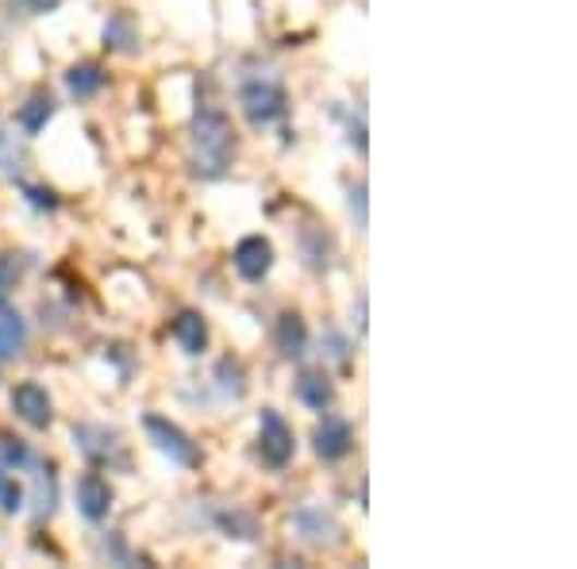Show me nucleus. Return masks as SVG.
I'll list each match as a JSON object with an SVG mask.
<instances>
[{
    "label": "nucleus",
    "mask_w": 577,
    "mask_h": 569,
    "mask_svg": "<svg viewBox=\"0 0 577 569\" xmlns=\"http://www.w3.org/2000/svg\"><path fill=\"white\" fill-rule=\"evenodd\" d=\"M236 155V128L220 108L201 105L193 116V173L196 178H224Z\"/></svg>",
    "instance_id": "f257e3e1"
},
{
    "label": "nucleus",
    "mask_w": 577,
    "mask_h": 569,
    "mask_svg": "<svg viewBox=\"0 0 577 569\" xmlns=\"http://www.w3.org/2000/svg\"><path fill=\"white\" fill-rule=\"evenodd\" d=\"M259 458L269 470H285L293 462V427L281 420V412L274 408H262L259 420Z\"/></svg>",
    "instance_id": "f03ea898"
},
{
    "label": "nucleus",
    "mask_w": 577,
    "mask_h": 569,
    "mask_svg": "<svg viewBox=\"0 0 577 569\" xmlns=\"http://www.w3.org/2000/svg\"><path fill=\"white\" fill-rule=\"evenodd\" d=\"M143 427H147L151 443H155L173 465H185V470H196V465H201V450H196V443L181 432L178 423H170L166 415H147Z\"/></svg>",
    "instance_id": "7ed1b4c3"
},
{
    "label": "nucleus",
    "mask_w": 577,
    "mask_h": 569,
    "mask_svg": "<svg viewBox=\"0 0 577 569\" xmlns=\"http://www.w3.org/2000/svg\"><path fill=\"white\" fill-rule=\"evenodd\" d=\"M239 100H243V112L254 128H269V123L281 120L285 108H289L285 105V89L277 82H269V77H254V82H247L243 93H239Z\"/></svg>",
    "instance_id": "20e7f679"
},
{
    "label": "nucleus",
    "mask_w": 577,
    "mask_h": 569,
    "mask_svg": "<svg viewBox=\"0 0 577 569\" xmlns=\"http://www.w3.org/2000/svg\"><path fill=\"white\" fill-rule=\"evenodd\" d=\"M74 447L82 450L93 465H128L120 435L108 432V427H97V423H82V427H74Z\"/></svg>",
    "instance_id": "39448f33"
},
{
    "label": "nucleus",
    "mask_w": 577,
    "mask_h": 569,
    "mask_svg": "<svg viewBox=\"0 0 577 569\" xmlns=\"http://www.w3.org/2000/svg\"><path fill=\"white\" fill-rule=\"evenodd\" d=\"M12 408H16L20 420H24L27 427H35V432H47L50 420H55V408H50L47 389L35 382H24L12 389Z\"/></svg>",
    "instance_id": "423d86ee"
},
{
    "label": "nucleus",
    "mask_w": 577,
    "mask_h": 569,
    "mask_svg": "<svg viewBox=\"0 0 577 569\" xmlns=\"http://www.w3.org/2000/svg\"><path fill=\"white\" fill-rule=\"evenodd\" d=\"M312 447L324 462H339L354 450V432H350V423L339 420V415H324V423L316 427L312 435Z\"/></svg>",
    "instance_id": "0eeeda50"
},
{
    "label": "nucleus",
    "mask_w": 577,
    "mask_h": 569,
    "mask_svg": "<svg viewBox=\"0 0 577 569\" xmlns=\"http://www.w3.org/2000/svg\"><path fill=\"white\" fill-rule=\"evenodd\" d=\"M231 262H236L239 277H247V281H262V277L274 269V246H269V239H262V235H247L243 243L236 246Z\"/></svg>",
    "instance_id": "6e6552de"
},
{
    "label": "nucleus",
    "mask_w": 577,
    "mask_h": 569,
    "mask_svg": "<svg viewBox=\"0 0 577 569\" xmlns=\"http://www.w3.org/2000/svg\"><path fill=\"white\" fill-rule=\"evenodd\" d=\"M77 512L89 523L108 520V512H112V488H108V481L100 473H85L77 481Z\"/></svg>",
    "instance_id": "1a4fd4ad"
},
{
    "label": "nucleus",
    "mask_w": 577,
    "mask_h": 569,
    "mask_svg": "<svg viewBox=\"0 0 577 569\" xmlns=\"http://www.w3.org/2000/svg\"><path fill=\"white\" fill-rule=\"evenodd\" d=\"M277 350H281V359H304V350H309V327H304V319L297 316V312H281L277 316Z\"/></svg>",
    "instance_id": "9d476101"
},
{
    "label": "nucleus",
    "mask_w": 577,
    "mask_h": 569,
    "mask_svg": "<svg viewBox=\"0 0 577 569\" xmlns=\"http://www.w3.org/2000/svg\"><path fill=\"white\" fill-rule=\"evenodd\" d=\"M173 339H178V347L185 350V354H204V347H208V324H204L201 312H178V319H173Z\"/></svg>",
    "instance_id": "9b49d317"
},
{
    "label": "nucleus",
    "mask_w": 577,
    "mask_h": 569,
    "mask_svg": "<svg viewBox=\"0 0 577 569\" xmlns=\"http://www.w3.org/2000/svg\"><path fill=\"white\" fill-rule=\"evenodd\" d=\"M297 397H301V404H309L312 412H327L335 400L332 377H327L324 370H304L301 382H297Z\"/></svg>",
    "instance_id": "f8f14e48"
},
{
    "label": "nucleus",
    "mask_w": 577,
    "mask_h": 569,
    "mask_svg": "<svg viewBox=\"0 0 577 569\" xmlns=\"http://www.w3.org/2000/svg\"><path fill=\"white\" fill-rule=\"evenodd\" d=\"M27 342V324L24 316H20L16 308H9V304L0 301V362L16 359L20 350H24Z\"/></svg>",
    "instance_id": "ddd939ff"
},
{
    "label": "nucleus",
    "mask_w": 577,
    "mask_h": 569,
    "mask_svg": "<svg viewBox=\"0 0 577 569\" xmlns=\"http://www.w3.org/2000/svg\"><path fill=\"white\" fill-rule=\"evenodd\" d=\"M297 531H301L304 538H309V543H339V523L332 520V516L324 512V508H304V512H297Z\"/></svg>",
    "instance_id": "4468645a"
},
{
    "label": "nucleus",
    "mask_w": 577,
    "mask_h": 569,
    "mask_svg": "<svg viewBox=\"0 0 577 569\" xmlns=\"http://www.w3.org/2000/svg\"><path fill=\"white\" fill-rule=\"evenodd\" d=\"M105 47L116 55H135L139 50V27L131 20V12H112L105 24Z\"/></svg>",
    "instance_id": "2eb2a0df"
},
{
    "label": "nucleus",
    "mask_w": 577,
    "mask_h": 569,
    "mask_svg": "<svg viewBox=\"0 0 577 569\" xmlns=\"http://www.w3.org/2000/svg\"><path fill=\"white\" fill-rule=\"evenodd\" d=\"M65 89L74 93V97H97L100 89H105V70H100L97 62H85V65H74L70 74H65Z\"/></svg>",
    "instance_id": "dca6fc26"
},
{
    "label": "nucleus",
    "mask_w": 577,
    "mask_h": 569,
    "mask_svg": "<svg viewBox=\"0 0 577 569\" xmlns=\"http://www.w3.org/2000/svg\"><path fill=\"white\" fill-rule=\"evenodd\" d=\"M216 523H220V531H224L228 538H243V543H254V538L262 535V523L254 520L251 512H243V508L220 512V516H216Z\"/></svg>",
    "instance_id": "f3484780"
},
{
    "label": "nucleus",
    "mask_w": 577,
    "mask_h": 569,
    "mask_svg": "<svg viewBox=\"0 0 577 569\" xmlns=\"http://www.w3.org/2000/svg\"><path fill=\"white\" fill-rule=\"evenodd\" d=\"M55 500H58V488H55V473L43 465L35 473V508H32V520L35 523H47L55 516Z\"/></svg>",
    "instance_id": "a211bd4d"
},
{
    "label": "nucleus",
    "mask_w": 577,
    "mask_h": 569,
    "mask_svg": "<svg viewBox=\"0 0 577 569\" xmlns=\"http://www.w3.org/2000/svg\"><path fill=\"white\" fill-rule=\"evenodd\" d=\"M50 116H55V100H50V93H35V97L20 108V128H24L27 135H39V131L47 128Z\"/></svg>",
    "instance_id": "6ab92c4d"
},
{
    "label": "nucleus",
    "mask_w": 577,
    "mask_h": 569,
    "mask_svg": "<svg viewBox=\"0 0 577 569\" xmlns=\"http://www.w3.org/2000/svg\"><path fill=\"white\" fill-rule=\"evenodd\" d=\"M301 254L312 269H327L332 266V239L320 228H304L301 231Z\"/></svg>",
    "instance_id": "aec40b11"
},
{
    "label": "nucleus",
    "mask_w": 577,
    "mask_h": 569,
    "mask_svg": "<svg viewBox=\"0 0 577 569\" xmlns=\"http://www.w3.org/2000/svg\"><path fill=\"white\" fill-rule=\"evenodd\" d=\"M216 382H220V392L224 397H243L247 392V377H243V366H239L236 359H220V366H216Z\"/></svg>",
    "instance_id": "412c9836"
},
{
    "label": "nucleus",
    "mask_w": 577,
    "mask_h": 569,
    "mask_svg": "<svg viewBox=\"0 0 577 569\" xmlns=\"http://www.w3.org/2000/svg\"><path fill=\"white\" fill-rule=\"evenodd\" d=\"M0 462L9 465V470H24V465L32 462V450L20 439H0Z\"/></svg>",
    "instance_id": "4be33fe9"
},
{
    "label": "nucleus",
    "mask_w": 577,
    "mask_h": 569,
    "mask_svg": "<svg viewBox=\"0 0 577 569\" xmlns=\"http://www.w3.org/2000/svg\"><path fill=\"white\" fill-rule=\"evenodd\" d=\"M0 508H4L9 516H16L20 508H24V488H20L16 481L4 477V485H0Z\"/></svg>",
    "instance_id": "5701e85b"
},
{
    "label": "nucleus",
    "mask_w": 577,
    "mask_h": 569,
    "mask_svg": "<svg viewBox=\"0 0 577 569\" xmlns=\"http://www.w3.org/2000/svg\"><path fill=\"white\" fill-rule=\"evenodd\" d=\"M350 211H354L358 231H366V185H354V189H350Z\"/></svg>",
    "instance_id": "b1692460"
},
{
    "label": "nucleus",
    "mask_w": 577,
    "mask_h": 569,
    "mask_svg": "<svg viewBox=\"0 0 577 569\" xmlns=\"http://www.w3.org/2000/svg\"><path fill=\"white\" fill-rule=\"evenodd\" d=\"M324 347H327V359L332 362H342V366H347V359H350V347H347V339H342L339 331H332L324 339Z\"/></svg>",
    "instance_id": "393cba45"
},
{
    "label": "nucleus",
    "mask_w": 577,
    "mask_h": 569,
    "mask_svg": "<svg viewBox=\"0 0 577 569\" xmlns=\"http://www.w3.org/2000/svg\"><path fill=\"white\" fill-rule=\"evenodd\" d=\"M12 284H16V262L9 254H0V301L12 293Z\"/></svg>",
    "instance_id": "a878e982"
},
{
    "label": "nucleus",
    "mask_w": 577,
    "mask_h": 569,
    "mask_svg": "<svg viewBox=\"0 0 577 569\" xmlns=\"http://www.w3.org/2000/svg\"><path fill=\"white\" fill-rule=\"evenodd\" d=\"M27 201L35 204V208H55V193H47V189H27Z\"/></svg>",
    "instance_id": "bb28decb"
},
{
    "label": "nucleus",
    "mask_w": 577,
    "mask_h": 569,
    "mask_svg": "<svg viewBox=\"0 0 577 569\" xmlns=\"http://www.w3.org/2000/svg\"><path fill=\"white\" fill-rule=\"evenodd\" d=\"M58 4H62V0H27V9L32 12H55Z\"/></svg>",
    "instance_id": "cd10ccee"
},
{
    "label": "nucleus",
    "mask_w": 577,
    "mask_h": 569,
    "mask_svg": "<svg viewBox=\"0 0 577 569\" xmlns=\"http://www.w3.org/2000/svg\"><path fill=\"white\" fill-rule=\"evenodd\" d=\"M358 335H366V293L358 296Z\"/></svg>",
    "instance_id": "c85d7f7f"
},
{
    "label": "nucleus",
    "mask_w": 577,
    "mask_h": 569,
    "mask_svg": "<svg viewBox=\"0 0 577 569\" xmlns=\"http://www.w3.org/2000/svg\"><path fill=\"white\" fill-rule=\"evenodd\" d=\"M0 485H4V473H0Z\"/></svg>",
    "instance_id": "c756f323"
}]
</instances>
